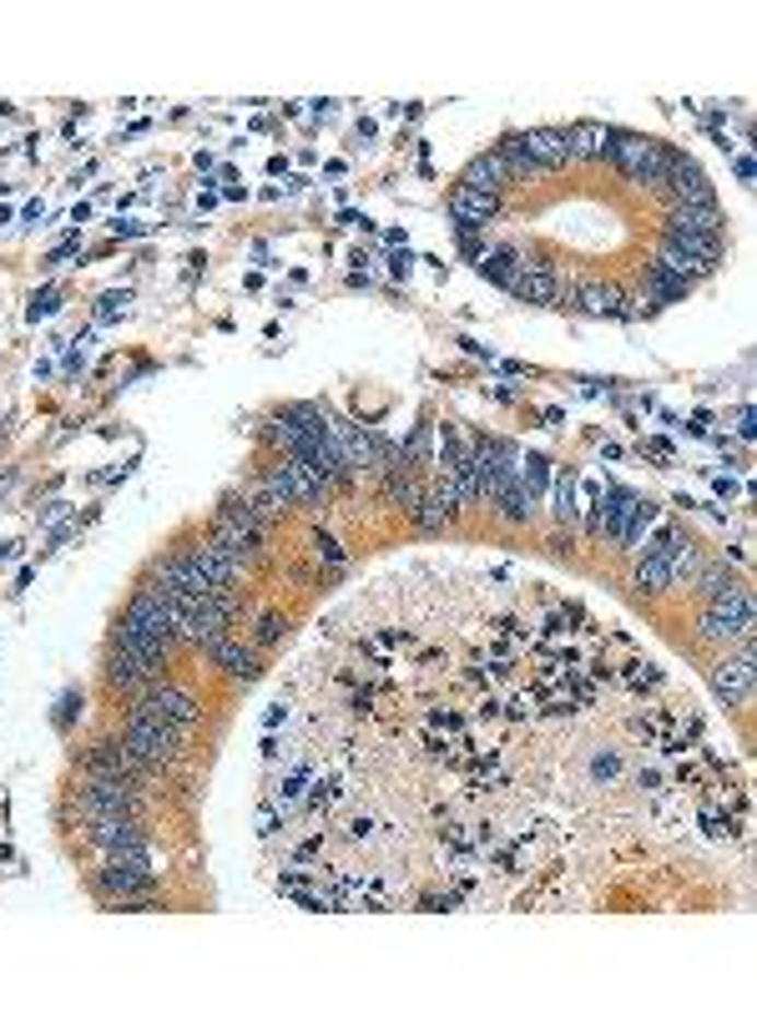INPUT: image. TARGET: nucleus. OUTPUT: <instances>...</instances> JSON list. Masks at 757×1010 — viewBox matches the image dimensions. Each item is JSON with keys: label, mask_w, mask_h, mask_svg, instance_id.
Masks as SVG:
<instances>
[{"label": "nucleus", "mask_w": 757, "mask_h": 1010, "mask_svg": "<svg viewBox=\"0 0 757 1010\" xmlns=\"http://www.w3.org/2000/svg\"><path fill=\"white\" fill-rule=\"evenodd\" d=\"M112 642L131 647L137 657L158 662V667L167 662L172 642H177V617H172V606L162 602L158 587H147V591H137V596H131V606L121 612L117 637H112Z\"/></svg>", "instance_id": "1"}, {"label": "nucleus", "mask_w": 757, "mask_h": 1010, "mask_svg": "<svg viewBox=\"0 0 757 1010\" xmlns=\"http://www.w3.org/2000/svg\"><path fill=\"white\" fill-rule=\"evenodd\" d=\"M612 158H616V167L627 172L631 183H641V187H666L672 147L652 142V137H631V131H621V137L612 131Z\"/></svg>", "instance_id": "2"}, {"label": "nucleus", "mask_w": 757, "mask_h": 1010, "mask_svg": "<svg viewBox=\"0 0 757 1010\" xmlns=\"http://www.w3.org/2000/svg\"><path fill=\"white\" fill-rule=\"evenodd\" d=\"M183 738H187L183 722L147 718V712H131V718H127V748L137 753L147 768H158V763H172V758H177Z\"/></svg>", "instance_id": "3"}, {"label": "nucleus", "mask_w": 757, "mask_h": 1010, "mask_svg": "<svg viewBox=\"0 0 757 1010\" xmlns=\"http://www.w3.org/2000/svg\"><path fill=\"white\" fill-rule=\"evenodd\" d=\"M81 814L86 819H137L142 809V788L131 783V778H102L92 774V783L77 793Z\"/></svg>", "instance_id": "4"}, {"label": "nucleus", "mask_w": 757, "mask_h": 1010, "mask_svg": "<svg viewBox=\"0 0 757 1010\" xmlns=\"http://www.w3.org/2000/svg\"><path fill=\"white\" fill-rule=\"evenodd\" d=\"M263 486L273 490L283 506H314V500H324V490H328L324 480L293 455H278L273 465H268V475H263Z\"/></svg>", "instance_id": "5"}, {"label": "nucleus", "mask_w": 757, "mask_h": 1010, "mask_svg": "<svg viewBox=\"0 0 757 1010\" xmlns=\"http://www.w3.org/2000/svg\"><path fill=\"white\" fill-rule=\"evenodd\" d=\"M131 712H147V718H167V722H197V697L187 687H172V683H147L142 697H137V708Z\"/></svg>", "instance_id": "6"}, {"label": "nucleus", "mask_w": 757, "mask_h": 1010, "mask_svg": "<svg viewBox=\"0 0 757 1010\" xmlns=\"http://www.w3.org/2000/svg\"><path fill=\"white\" fill-rule=\"evenodd\" d=\"M666 187L677 197V208H718V197H712V183H707V172L697 167L692 158H682L672 152V167H666Z\"/></svg>", "instance_id": "7"}, {"label": "nucleus", "mask_w": 757, "mask_h": 1010, "mask_svg": "<svg viewBox=\"0 0 757 1010\" xmlns=\"http://www.w3.org/2000/svg\"><path fill=\"white\" fill-rule=\"evenodd\" d=\"M162 667L158 662H147V657H137L131 647L112 642V657H106V683L117 687V693H142L147 683H158Z\"/></svg>", "instance_id": "8"}, {"label": "nucleus", "mask_w": 757, "mask_h": 1010, "mask_svg": "<svg viewBox=\"0 0 757 1010\" xmlns=\"http://www.w3.org/2000/svg\"><path fill=\"white\" fill-rule=\"evenodd\" d=\"M712 693H718L727 708L747 703V693H753V637H743V657H732V662H718V667H712Z\"/></svg>", "instance_id": "9"}, {"label": "nucleus", "mask_w": 757, "mask_h": 1010, "mask_svg": "<svg viewBox=\"0 0 757 1010\" xmlns=\"http://www.w3.org/2000/svg\"><path fill=\"white\" fill-rule=\"evenodd\" d=\"M86 774H102V778H131V783H137V778L147 774V763L137 758V753L127 748V738H106V743H96L92 753H86Z\"/></svg>", "instance_id": "10"}, {"label": "nucleus", "mask_w": 757, "mask_h": 1010, "mask_svg": "<svg viewBox=\"0 0 757 1010\" xmlns=\"http://www.w3.org/2000/svg\"><path fill=\"white\" fill-rule=\"evenodd\" d=\"M450 212H455L459 233H470V228H490L500 218V197L490 193H475V187L459 183L455 193H450Z\"/></svg>", "instance_id": "11"}, {"label": "nucleus", "mask_w": 757, "mask_h": 1010, "mask_svg": "<svg viewBox=\"0 0 757 1010\" xmlns=\"http://www.w3.org/2000/svg\"><path fill=\"white\" fill-rule=\"evenodd\" d=\"M515 299H525V303H556L561 299V278H556V268L550 263H540V258H525L521 263V278H515Z\"/></svg>", "instance_id": "12"}, {"label": "nucleus", "mask_w": 757, "mask_h": 1010, "mask_svg": "<svg viewBox=\"0 0 757 1010\" xmlns=\"http://www.w3.org/2000/svg\"><path fill=\"white\" fill-rule=\"evenodd\" d=\"M86 839L96 849H127V844H147L137 819H86Z\"/></svg>", "instance_id": "13"}, {"label": "nucleus", "mask_w": 757, "mask_h": 1010, "mask_svg": "<svg viewBox=\"0 0 757 1010\" xmlns=\"http://www.w3.org/2000/svg\"><path fill=\"white\" fill-rule=\"evenodd\" d=\"M525 158L536 162V167H561L566 158H571V142H566V131H550V127H536L521 137Z\"/></svg>", "instance_id": "14"}, {"label": "nucleus", "mask_w": 757, "mask_h": 1010, "mask_svg": "<svg viewBox=\"0 0 757 1010\" xmlns=\"http://www.w3.org/2000/svg\"><path fill=\"white\" fill-rule=\"evenodd\" d=\"M208 652H212V662H218L228 677H237V683H253V677H258V652H253V647L233 642V637H222V642L208 647Z\"/></svg>", "instance_id": "15"}, {"label": "nucleus", "mask_w": 757, "mask_h": 1010, "mask_svg": "<svg viewBox=\"0 0 757 1010\" xmlns=\"http://www.w3.org/2000/svg\"><path fill=\"white\" fill-rule=\"evenodd\" d=\"M566 142H571V158H612V131L601 127V121H575L566 131Z\"/></svg>", "instance_id": "16"}, {"label": "nucleus", "mask_w": 757, "mask_h": 1010, "mask_svg": "<svg viewBox=\"0 0 757 1010\" xmlns=\"http://www.w3.org/2000/svg\"><path fill=\"white\" fill-rule=\"evenodd\" d=\"M666 228H687V233H702V237H722L727 218H722L718 208H677V202H672V212H666Z\"/></svg>", "instance_id": "17"}, {"label": "nucleus", "mask_w": 757, "mask_h": 1010, "mask_svg": "<svg viewBox=\"0 0 757 1010\" xmlns=\"http://www.w3.org/2000/svg\"><path fill=\"white\" fill-rule=\"evenodd\" d=\"M666 243L682 248L687 258H697L702 268H718L722 263V237H702V233H687V228H666Z\"/></svg>", "instance_id": "18"}, {"label": "nucleus", "mask_w": 757, "mask_h": 1010, "mask_svg": "<svg viewBox=\"0 0 757 1010\" xmlns=\"http://www.w3.org/2000/svg\"><path fill=\"white\" fill-rule=\"evenodd\" d=\"M521 263H525V253H515V248H485L480 253V274L490 278V283H500V289H515Z\"/></svg>", "instance_id": "19"}, {"label": "nucleus", "mask_w": 757, "mask_h": 1010, "mask_svg": "<svg viewBox=\"0 0 757 1010\" xmlns=\"http://www.w3.org/2000/svg\"><path fill=\"white\" fill-rule=\"evenodd\" d=\"M505 183H510V172L500 167L496 152H485V158H475L470 167H465V187H475V193L500 197V193H505Z\"/></svg>", "instance_id": "20"}, {"label": "nucleus", "mask_w": 757, "mask_h": 1010, "mask_svg": "<svg viewBox=\"0 0 757 1010\" xmlns=\"http://www.w3.org/2000/svg\"><path fill=\"white\" fill-rule=\"evenodd\" d=\"M652 263H656V268H662V274L682 278L687 289H692L697 278H707V274H712V268H702V263H697V258H687V253H682V248H672V243H662V253H656Z\"/></svg>", "instance_id": "21"}, {"label": "nucleus", "mask_w": 757, "mask_h": 1010, "mask_svg": "<svg viewBox=\"0 0 757 1010\" xmlns=\"http://www.w3.org/2000/svg\"><path fill=\"white\" fill-rule=\"evenodd\" d=\"M647 299L652 303H677V299H687V283L682 278H672V274H662V268H647Z\"/></svg>", "instance_id": "22"}, {"label": "nucleus", "mask_w": 757, "mask_h": 1010, "mask_svg": "<svg viewBox=\"0 0 757 1010\" xmlns=\"http://www.w3.org/2000/svg\"><path fill=\"white\" fill-rule=\"evenodd\" d=\"M637 587L641 591H666V587H672V566H666V556H641Z\"/></svg>", "instance_id": "23"}, {"label": "nucleus", "mask_w": 757, "mask_h": 1010, "mask_svg": "<svg viewBox=\"0 0 757 1010\" xmlns=\"http://www.w3.org/2000/svg\"><path fill=\"white\" fill-rule=\"evenodd\" d=\"M575 299H581V309H586V314H621V293L612 289V283H606V289H581L575 293Z\"/></svg>", "instance_id": "24"}, {"label": "nucleus", "mask_w": 757, "mask_h": 1010, "mask_svg": "<svg viewBox=\"0 0 757 1010\" xmlns=\"http://www.w3.org/2000/svg\"><path fill=\"white\" fill-rule=\"evenodd\" d=\"M496 500H500V511H505V521H525V515H531V490H525L521 480H510Z\"/></svg>", "instance_id": "25"}, {"label": "nucleus", "mask_w": 757, "mask_h": 1010, "mask_svg": "<svg viewBox=\"0 0 757 1010\" xmlns=\"http://www.w3.org/2000/svg\"><path fill=\"white\" fill-rule=\"evenodd\" d=\"M556 515H561V521H575V486H571V475H561V480H556Z\"/></svg>", "instance_id": "26"}, {"label": "nucleus", "mask_w": 757, "mask_h": 1010, "mask_svg": "<svg viewBox=\"0 0 757 1010\" xmlns=\"http://www.w3.org/2000/svg\"><path fill=\"white\" fill-rule=\"evenodd\" d=\"M546 460L540 455H525V490H531V496H536V490H546Z\"/></svg>", "instance_id": "27"}, {"label": "nucleus", "mask_w": 757, "mask_h": 1010, "mask_svg": "<svg viewBox=\"0 0 757 1010\" xmlns=\"http://www.w3.org/2000/svg\"><path fill=\"white\" fill-rule=\"evenodd\" d=\"M283 631H288L283 617H273V612H268V617H258V642H263V647H273Z\"/></svg>", "instance_id": "28"}, {"label": "nucleus", "mask_w": 757, "mask_h": 1010, "mask_svg": "<svg viewBox=\"0 0 757 1010\" xmlns=\"http://www.w3.org/2000/svg\"><path fill=\"white\" fill-rule=\"evenodd\" d=\"M531 712H536V693H515V697L505 703V718H515V722L531 718Z\"/></svg>", "instance_id": "29"}, {"label": "nucleus", "mask_w": 757, "mask_h": 1010, "mask_svg": "<svg viewBox=\"0 0 757 1010\" xmlns=\"http://www.w3.org/2000/svg\"><path fill=\"white\" fill-rule=\"evenodd\" d=\"M732 587H737V581H732L727 571H707V577H702V591H707V596H722V591H732Z\"/></svg>", "instance_id": "30"}, {"label": "nucleus", "mask_w": 757, "mask_h": 1010, "mask_svg": "<svg viewBox=\"0 0 757 1010\" xmlns=\"http://www.w3.org/2000/svg\"><path fill=\"white\" fill-rule=\"evenodd\" d=\"M627 683H631V687H647V683H656L652 662H627Z\"/></svg>", "instance_id": "31"}]
</instances>
